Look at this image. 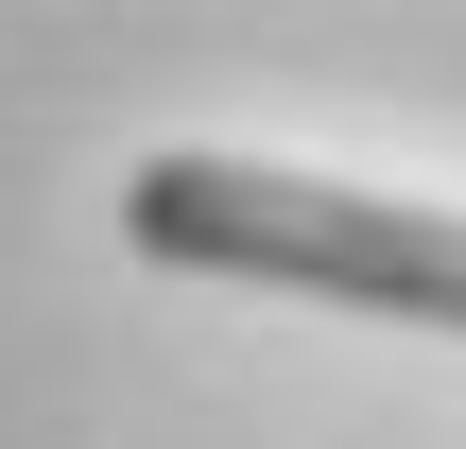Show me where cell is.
I'll return each mask as SVG.
<instances>
[{"label": "cell", "instance_id": "6da1fadb", "mask_svg": "<svg viewBox=\"0 0 466 449\" xmlns=\"http://www.w3.org/2000/svg\"><path fill=\"white\" fill-rule=\"evenodd\" d=\"M121 242L173 277H259V294H346L398 329H466V208L415 190H346V173H277V156H138L121 173Z\"/></svg>", "mask_w": 466, "mask_h": 449}]
</instances>
